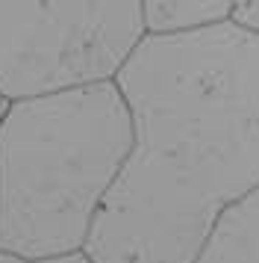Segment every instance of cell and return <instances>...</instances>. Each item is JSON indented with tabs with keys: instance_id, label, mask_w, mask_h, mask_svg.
I'll list each match as a JSON object with an SVG mask.
<instances>
[{
	"instance_id": "obj_8",
	"label": "cell",
	"mask_w": 259,
	"mask_h": 263,
	"mask_svg": "<svg viewBox=\"0 0 259 263\" xmlns=\"http://www.w3.org/2000/svg\"><path fill=\"white\" fill-rule=\"evenodd\" d=\"M0 109H3V101H0Z\"/></svg>"
},
{
	"instance_id": "obj_6",
	"label": "cell",
	"mask_w": 259,
	"mask_h": 263,
	"mask_svg": "<svg viewBox=\"0 0 259 263\" xmlns=\"http://www.w3.org/2000/svg\"><path fill=\"white\" fill-rule=\"evenodd\" d=\"M230 24L259 36V0H233L230 6Z\"/></svg>"
},
{
	"instance_id": "obj_1",
	"label": "cell",
	"mask_w": 259,
	"mask_h": 263,
	"mask_svg": "<svg viewBox=\"0 0 259 263\" xmlns=\"http://www.w3.org/2000/svg\"><path fill=\"white\" fill-rule=\"evenodd\" d=\"M112 83L133 142L82 254L195 263L218 219L259 186V36L230 21L144 36Z\"/></svg>"
},
{
	"instance_id": "obj_7",
	"label": "cell",
	"mask_w": 259,
	"mask_h": 263,
	"mask_svg": "<svg viewBox=\"0 0 259 263\" xmlns=\"http://www.w3.org/2000/svg\"><path fill=\"white\" fill-rule=\"evenodd\" d=\"M0 263H92L82 251H71V254H56V257H18V254H6L0 251Z\"/></svg>"
},
{
	"instance_id": "obj_5",
	"label": "cell",
	"mask_w": 259,
	"mask_h": 263,
	"mask_svg": "<svg viewBox=\"0 0 259 263\" xmlns=\"http://www.w3.org/2000/svg\"><path fill=\"white\" fill-rule=\"evenodd\" d=\"M233 0H141L144 36H180L230 21Z\"/></svg>"
},
{
	"instance_id": "obj_4",
	"label": "cell",
	"mask_w": 259,
	"mask_h": 263,
	"mask_svg": "<svg viewBox=\"0 0 259 263\" xmlns=\"http://www.w3.org/2000/svg\"><path fill=\"white\" fill-rule=\"evenodd\" d=\"M195 263H259V186L218 219Z\"/></svg>"
},
{
	"instance_id": "obj_3",
	"label": "cell",
	"mask_w": 259,
	"mask_h": 263,
	"mask_svg": "<svg viewBox=\"0 0 259 263\" xmlns=\"http://www.w3.org/2000/svg\"><path fill=\"white\" fill-rule=\"evenodd\" d=\"M141 39V0H0V101L112 80Z\"/></svg>"
},
{
	"instance_id": "obj_2",
	"label": "cell",
	"mask_w": 259,
	"mask_h": 263,
	"mask_svg": "<svg viewBox=\"0 0 259 263\" xmlns=\"http://www.w3.org/2000/svg\"><path fill=\"white\" fill-rule=\"evenodd\" d=\"M130 142V112L112 80L3 104L0 251H82Z\"/></svg>"
}]
</instances>
